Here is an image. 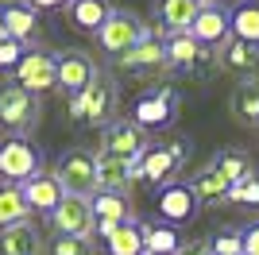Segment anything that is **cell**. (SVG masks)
Here are the masks:
<instances>
[{
  "label": "cell",
  "mask_w": 259,
  "mask_h": 255,
  "mask_svg": "<svg viewBox=\"0 0 259 255\" xmlns=\"http://www.w3.org/2000/svg\"><path fill=\"white\" fill-rule=\"evenodd\" d=\"M51 255H93V244L81 236H54Z\"/></svg>",
  "instance_id": "33"
},
{
  "label": "cell",
  "mask_w": 259,
  "mask_h": 255,
  "mask_svg": "<svg viewBox=\"0 0 259 255\" xmlns=\"http://www.w3.org/2000/svg\"><path fill=\"white\" fill-rule=\"evenodd\" d=\"M221 70H228V74H236V77H244V81H255V74H259V47H248V42H228L225 51H221Z\"/></svg>",
  "instance_id": "19"
},
{
  "label": "cell",
  "mask_w": 259,
  "mask_h": 255,
  "mask_svg": "<svg viewBox=\"0 0 259 255\" xmlns=\"http://www.w3.org/2000/svg\"><path fill=\"white\" fill-rule=\"evenodd\" d=\"M240 4H259V0H240Z\"/></svg>",
  "instance_id": "39"
},
{
  "label": "cell",
  "mask_w": 259,
  "mask_h": 255,
  "mask_svg": "<svg viewBox=\"0 0 259 255\" xmlns=\"http://www.w3.org/2000/svg\"><path fill=\"white\" fill-rule=\"evenodd\" d=\"M225 201H232V205H248V209H259V170H251L244 182H236V186L225 193Z\"/></svg>",
  "instance_id": "31"
},
{
  "label": "cell",
  "mask_w": 259,
  "mask_h": 255,
  "mask_svg": "<svg viewBox=\"0 0 259 255\" xmlns=\"http://www.w3.org/2000/svg\"><path fill=\"white\" fill-rule=\"evenodd\" d=\"M93 174H97V155L85 147L66 151L58 159V166H54V178H58L66 197H93L97 193V178Z\"/></svg>",
  "instance_id": "2"
},
{
  "label": "cell",
  "mask_w": 259,
  "mask_h": 255,
  "mask_svg": "<svg viewBox=\"0 0 259 255\" xmlns=\"http://www.w3.org/2000/svg\"><path fill=\"white\" fill-rule=\"evenodd\" d=\"M116 112V81H108V74H93V81L81 93L70 97V116L85 120V124H112Z\"/></svg>",
  "instance_id": "1"
},
{
  "label": "cell",
  "mask_w": 259,
  "mask_h": 255,
  "mask_svg": "<svg viewBox=\"0 0 259 255\" xmlns=\"http://www.w3.org/2000/svg\"><path fill=\"white\" fill-rule=\"evenodd\" d=\"M27 217H31V209L23 205L20 186H4L0 190V232L12 228V224H20V221H27Z\"/></svg>",
  "instance_id": "29"
},
{
  "label": "cell",
  "mask_w": 259,
  "mask_h": 255,
  "mask_svg": "<svg viewBox=\"0 0 259 255\" xmlns=\"http://www.w3.org/2000/svg\"><path fill=\"white\" fill-rule=\"evenodd\" d=\"M232 112H236L240 124H259V77L240 81L232 89Z\"/></svg>",
  "instance_id": "26"
},
{
  "label": "cell",
  "mask_w": 259,
  "mask_h": 255,
  "mask_svg": "<svg viewBox=\"0 0 259 255\" xmlns=\"http://www.w3.org/2000/svg\"><path fill=\"white\" fill-rule=\"evenodd\" d=\"M244 255H259V224H251V228H244Z\"/></svg>",
  "instance_id": "35"
},
{
  "label": "cell",
  "mask_w": 259,
  "mask_h": 255,
  "mask_svg": "<svg viewBox=\"0 0 259 255\" xmlns=\"http://www.w3.org/2000/svg\"><path fill=\"white\" fill-rule=\"evenodd\" d=\"M108 255H143V236H140V221H124L116 232L105 240Z\"/></svg>",
  "instance_id": "27"
},
{
  "label": "cell",
  "mask_w": 259,
  "mask_h": 255,
  "mask_svg": "<svg viewBox=\"0 0 259 255\" xmlns=\"http://www.w3.org/2000/svg\"><path fill=\"white\" fill-rule=\"evenodd\" d=\"M35 120H39V97L20 89V85H4L0 89V124L23 136V132H31Z\"/></svg>",
  "instance_id": "8"
},
{
  "label": "cell",
  "mask_w": 259,
  "mask_h": 255,
  "mask_svg": "<svg viewBox=\"0 0 259 255\" xmlns=\"http://www.w3.org/2000/svg\"><path fill=\"white\" fill-rule=\"evenodd\" d=\"M23 58V42L0 35V70H16V62Z\"/></svg>",
  "instance_id": "34"
},
{
  "label": "cell",
  "mask_w": 259,
  "mask_h": 255,
  "mask_svg": "<svg viewBox=\"0 0 259 255\" xmlns=\"http://www.w3.org/2000/svg\"><path fill=\"white\" fill-rule=\"evenodd\" d=\"M155 209H159L170 224L194 221L197 217V197H194V190H190V182H166V186H159Z\"/></svg>",
  "instance_id": "12"
},
{
  "label": "cell",
  "mask_w": 259,
  "mask_h": 255,
  "mask_svg": "<svg viewBox=\"0 0 259 255\" xmlns=\"http://www.w3.org/2000/svg\"><path fill=\"white\" fill-rule=\"evenodd\" d=\"M186 155H190V147L186 143H162V147H147L143 151V159L136 162V178L151 182V186H166V182H174V174H178V166L186 162Z\"/></svg>",
  "instance_id": "6"
},
{
  "label": "cell",
  "mask_w": 259,
  "mask_h": 255,
  "mask_svg": "<svg viewBox=\"0 0 259 255\" xmlns=\"http://www.w3.org/2000/svg\"><path fill=\"white\" fill-rule=\"evenodd\" d=\"M108 12H112V4L108 0H70L66 4V16H70V23H74L77 31H101V23L108 20Z\"/></svg>",
  "instance_id": "21"
},
{
  "label": "cell",
  "mask_w": 259,
  "mask_h": 255,
  "mask_svg": "<svg viewBox=\"0 0 259 255\" xmlns=\"http://www.w3.org/2000/svg\"><path fill=\"white\" fill-rule=\"evenodd\" d=\"M143 151H147V132H143V128H136L132 120H112V124L105 128L101 155H108V159H120V162H128V166H136V162L143 159Z\"/></svg>",
  "instance_id": "7"
},
{
  "label": "cell",
  "mask_w": 259,
  "mask_h": 255,
  "mask_svg": "<svg viewBox=\"0 0 259 255\" xmlns=\"http://www.w3.org/2000/svg\"><path fill=\"white\" fill-rule=\"evenodd\" d=\"M209 255H244V236L236 228H225L209 240Z\"/></svg>",
  "instance_id": "32"
},
{
  "label": "cell",
  "mask_w": 259,
  "mask_h": 255,
  "mask_svg": "<svg viewBox=\"0 0 259 255\" xmlns=\"http://www.w3.org/2000/svg\"><path fill=\"white\" fill-rule=\"evenodd\" d=\"M0 255H43V236L31 221H20L0 232Z\"/></svg>",
  "instance_id": "18"
},
{
  "label": "cell",
  "mask_w": 259,
  "mask_h": 255,
  "mask_svg": "<svg viewBox=\"0 0 259 255\" xmlns=\"http://www.w3.org/2000/svg\"><path fill=\"white\" fill-rule=\"evenodd\" d=\"M66 4H70V0H31L27 8H66Z\"/></svg>",
  "instance_id": "37"
},
{
  "label": "cell",
  "mask_w": 259,
  "mask_h": 255,
  "mask_svg": "<svg viewBox=\"0 0 259 255\" xmlns=\"http://www.w3.org/2000/svg\"><path fill=\"white\" fill-rule=\"evenodd\" d=\"M228 35H236V42L259 47V4H240L236 12H228Z\"/></svg>",
  "instance_id": "24"
},
{
  "label": "cell",
  "mask_w": 259,
  "mask_h": 255,
  "mask_svg": "<svg viewBox=\"0 0 259 255\" xmlns=\"http://www.w3.org/2000/svg\"><path fill=\"white\" fill-rule=\"evenodd\" d=\"M140 236L143 255H178V244H182V236L170 224H140Z\"/></svg>",
  "instance_id": "23"
},
{
  "label": "cell",
  "mask_w": 259,
  "mask_h": 255,
  "mask_svg": "<svg viewBox=\"0 0 259 255\" xmlns=\"http://www.w3.org/2000/svg\"><path fill=\"white\" fill-rule=\"evenodd\" d=\"M16 85L27 89V93H35V97L54 89V85H58V62H54V54L27 51L20 62H16Z\"/></svg>",
  "instance_id": "9"
},
{
  "label": "cell",
  "mask_w": 259,
  "mask_h": 255,
  "mask_svg": "<svg viewBox=\"0 0 259 255\" xmlns=\"http://www.w3.org/2000/svg\"><path fill=\"white\" fill-rule=\"evenodd\" d=\"M190 35H194L201 47H221L228 39V12L217 8V4H201L197 20L190 23Z\"/></svg>",
  "instance_id": "16"
},
{
  "label": "cell",
  "mask_w": 259,
  "mask_h": 255,
  "mask_svg": "<svg viewBox=\"0 0 259 255\" xmlns=\"http://www.w3.org/2000/svg\"><path fill=\"white\" fill-rule=\"evenodd\" d=\"M20 193H23V205H27V209H39V212H51L54 205L62 201L66 193H62V186H58V178H54V174H43V170H39V174H35V178H27L20 186Z\"/></svg>",
  "instance_id": "15"
},
{
  "label": "cell",
  "mask_w": 259,
  "mask_h": 255,
  "mask_svg": "<svg viewBox=\"0 0 259 255\" xmlns=\"http://www.w3.org/2000/svg\"><path fill=\"white\" fill-rule=\"evenodd\" d=\"M174 116H178V89L174 85L147 89L132 105V124L143 128V132H162V128L174 124Z\"/></svg>",
  "instance_id": "3"
},
{
  "label": "cell",
  "mask_w": 259,
  "mask_h": 255,
  "mask_svg": "<svg viewBox=\"0 0 259 255\" xmlns=\"http://www.w3.org/2000/svg\"><path fill=\"white\" fill-rule=\"evenodd\" d=\"M116 66L128 70V74H159V70H166V47L155 35H143L128 54L116 58Z\"/></svg>",
  "instance_id": "13"
},
{
  "label": "cell",
  "mask_w": 259,
  "mask_h": 255,
  "mask_svg": "<svg viewBox=\"0 0 259 255\" xmlns=\"http://www.w3.org/2000/svg\"><path fill=\"white\" fill-rule=\"evenodd\" d=\"M143 35H151V31L143 27V20L132 8H112V12H108V20L101 23L97 42H101V51H108L112 58H120V54H128Z\"/></svg>",
  "instance_id": "4"
},
{
  "label": "cell",
  "mask_w": 259,
  "mask_h": 255,
  "mask_svg": "<svg viewBox=\"0 0 259 255\" xmlns=\"http://www.w3.org/2000/svg\"><path fill=\"white\" fill-rule=\"evenodd\" d=\"M155 12H159L162 27L170 35H178V31H190V23H194L197 12H201V0H159Z\"/></svg>",
  "instance_id": "20"
},
{
  "label": "cell",
  "mask_w": 259,
  "mask_h": 255,
  "mask_svg": "<svg viewBox=\"0 0 259 255\" xmlns=\"http://www.w3.org/2000/svg\"><path fill=\"white\" fill-rule=\"evenodd\" d=\"M43 170V155H39V147H35L31 139H23V136H12L0 143V178H8L12 186L16 182H27L35 178Z\"/></svg>",
  "instance_id": "5"
},
{
  "label": "cell",
  "mask_w": 259,
  "mask_h": 255,
  "mask_svg": "<svg viewBox=\"0 0 259 255\" xmlns=\"http://www.w3.org/2000/svg\"><path fill=\"white\" fill-rule=\"evenodd\" d=\"M178 255H209V240H190V244H178Z\"/></svg>",
  "instance_id": "36"
},
{
  "label": "cell",
  "mask_w": 259,
  "mask_h": 255,
  "mask_svg": "<svg viewBox=\"0 0 259 255\" xmlns=\"http://www.w3.org/2000/svg\"><path fill=\"white\" fill-rule=\"evenodd\" d=\"M201 4H205V0H201Z\"/></svg>",
  "instance_id": "40"
},
{
  "label": "cell",
  "mask_w": 259,
  "mask_h": 255,
  "mask_svg": "<svg viewBox=\"0 0 259 255\" xmlns=\"http://www.w3.org/2000/svg\"><path fill=\"white\" fill-rule=\"evenodd\" d=\"M0 16H4V35L16 42L31 39L35 27H39V20H35V8H27V4H8V8H0Z\"/></svg>",
  "instance_id": "25"
},
{
  "label": "cell",
  "mask_w": 259,
  "mask_h": 255,
  "mask_svg": "<svg viewBox=\"0 0 259 255\" xmlns=\"http://www.w3.org/2000/svg\"><path fill=\"white\" fill-rule=\"evenodd\" d=\"M54 62H58V85H62V89H70V93H81V89L93 81V74H97L93 58H89V54H81V51L54 54Z\"/></svg>",
  "instance_id": "14"
},
{
  "label": "cell",
  "mask_w": 259,
  "mask_h": 255,
  "mask_svg": "<svg viewBox=\"0 0 259 255\" xmlns=\"http://www.w3.org/2000/svg\"><path fill=\"white\" fill-rule=\"evenodd\" d=\"M0 35H4V16H0Z\"/></svg>",
  "instance_id": "38"
},
{
  "label": "cell",
  "mask_w": 259,
  "mask_h": 255,
  "mask_svg": "<svg viewBox=\"0 0 259 255\" xmlns=\"http://www.w3.org/2000/svg\"><path fill=\"white\" fill-rule=\"evenodd\" d=\"M213 162H217V170H221L232 186H236V182H244V178L251 174V159L244 155V151H221Z\"/></svg>",
  "instance_id": "30"
},
{
  "label": "cell",
  "mask_w": 259,
  "mask_h": 255,
  "mask_svg": "<svg viewBox=\"0 0 259 255\" xmlns=\"http://www.w3.org/2000/svg\"><path fill=\"white\" fill-rule=\"evenodd\" d=\"M162 47H166V66H178V70H194V74H201V70H209V66L217 62V51L201 47L190 31L170 35Z\"/></svg>",
  "instance_id": "10"
},
{
  "label": "cell",
  "mask_w": 259,
  "mask_h": 255,
  "mask_svg": "<svg viewBox=\"0 0 259 255\" xmlns=\"http://www.w3.org/2000/svg\"><path fill=\"white\" fill-rule=\"evenodd\" d=\"M97 193H120V197H128L132 182H136V170L128 166V162L120 159H108V155H101L97 151Z\"/></svg>",
  "instance_id": "17"
},
{
  "label": "cell",
  "mask_w": 259,
  "mask_h": 255,
  "mask_svg": "<svg viewBox=\"0 0 259 255\" xmlns=\"http://www.w3.org/2000/svg\"><path fill=\"white\" fill-rule=\"evenodd\" d=\"M190 190H194L197 201H225V193L232 190V182L217 170V162H205V166L194 174V182H190Z\"/></svg>",
  "instance_id": "22"
},
{
  "label": "cell",
  "mask_w": 259,
  "mask_h": 255,
  "mask_svg": "<svg viewBox=\"0 0 259 255\" xmlns=\"http://www.w3.org/2000/svg\"><path fill=\"white\" fill-rule=\"evenodd\" d=\"M51 224H54L58 236H81V240H89V232H93L89 197H62V201L51 209Z\"/></svg>",
  "instance_id": "11"
},
{
  "label": "cell",
  "mask_w": 259,
  "mask_h": 255,
  "mask_svg": "<svg viewBox=\"0 0 259 255\" xmlns=\"http://www.w3.org/2000/svg\"><path fill=\"white\" fill-rule=\"evenodd\" d=\"M89 209H93V217H97V221H112V224L132 221L128 197H120V193H93V197H89Z\"/></svg>",
  "instance_id": "28"
}]
</instances>
